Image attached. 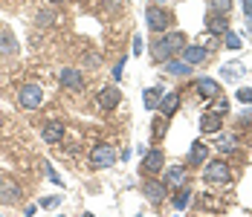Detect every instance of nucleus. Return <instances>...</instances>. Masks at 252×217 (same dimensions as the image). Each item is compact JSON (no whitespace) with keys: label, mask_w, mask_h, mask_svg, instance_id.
Wrapping results in <instances>:
<instances>
[{"label":"nucleus","mask_w":252,"mask_h":217,"mask_svg":"<svg viewBox=\"0 0 252 217\" xmlns=\"http://www.w3.org/2000/svg\"><path fill=\"white\" fill-rule=\"evenodd\" d=\"M154 3H157V6H162V3H165V0H154Z\"/></svg>","instance_id":"e433bc0d"},{"label":"nucleus","mask_w":252,"mask_h":217,"mask_svg":"<svg viewBox=\"0 0 252 217\" xmlns=\"http://www.w3.org/2000/svg\"><path fill=\"white\" fill-rule=\"evenodd\" d=\"M189 200H191V191H189V188H177V197H174V209H177V212H183V209L189 206Z\"/></svg>","instance_id":"5701e85b"},{"label":"nucleus","mask_w":252,"mask_h":217,"mask_svg":"<svg viewBox=\"0 0 252 217\" xmlns=\"http://www.w3.org/2000/svg\"><path fill=\"white\" fill-rule=\"evenodd\" d=\"M206 156H209L206 142H194V145H191V151H189V165H203V162H206Z\"/></svg>","instance_id":"412c9836"},{"label":"nucleus","mask_w":252,"mask_h":217,"mask_svg":"<svg viewBox=\"0 0 252 217\" xmlns=\"http://www.w3.org/2000/svg\"><path fill=\"white\" fill-rule=\"evenodd\" d=\"M218 148H220V151H235V148H238V139L229 136V133H223V136L218 139Z\"/></svg>","instance_id":"bb28decb"},{"label":"nucleus","mask_w":252,"mask_h":217,"mask_svg":"<svg viewBox=\"0 0 252 217\" xmlns=\"http://www.w3.org/2000/svg\"><path fill=\"white\" fill-rule=\"evenodd\" d=\"M212 113H218V116H226V113H229V101L218 96V101H215V110H212Z\"/></svg>","instance_id":"7c9ffc66"},{"label":"nucleus","mask_w":252,"mask_h":217,"mask_svg":"<svg viewBox=\"0 0 252 217\" xmlns=\"http://www.w3.org/2000/svg\"><path fill=\"white\" fill-rule=\"evenodd\" d=\"M194 87H197V93H200L203 98H218L220 96V81H218V78L200 75V78L194 81Z\"/></svg>","instance_id":"4468645a"},{"label":"nucleus","mask_w":252,"mask_h":217,"mask_svg":"<svg viewBox=\"0 0 252 217\" xmlns=\"http://www.w3.org/2000/svg\"><path fill=\"white\" fill-rule=\"evenodd\" d=\"M244 3V12H247V18H252V0H241Z\"/></svg>","instance_id":"c9c22d12"},{"label":"nucleus","mask_w":252,"mask_h":217,"mask_svg":"<svg viewBox=\"0 0 252 217\" xmlns=\"http://www.w3.org/2000/svg\"><path fill=\"white\" fill-rule=\"evenodd\" d=\"M35 24H38V26H52V24H55V12H50V9H41V12L35 15Z\"/></svg>","instance_id":"393cba45"},{"label":"nucleus","mask_w":252,"mask_h":217,"mask_svg":"<svg viewBox=\"0 0 252 217\" xmlns=\"http://www.w3.org/2000/svg\"><path fill=\"white\" fill-rule=\"evenodd\" d=\"M64 133H67V127H64V122H47L44 127H41V139L47 145H58L64 139Z\"/></svg>","instance_id":"9b49d317"},{"label":"nucleus","mask_w":252,"mask_h":217,"mask_svg":"<svg viewBox=\"0 0 252 217\" xmlns=\"http://www.w3.org/2000/svg\"><path fill=\"white\" fill-rule=\"evenodd\" d=\"M38 206H41V209H58V206H61V197H58V194H52V197H41Z\"/></svg>","instance_id":"cd10ccee"},{"label":"nucleus","mask_w":252,"mask_h":217,"mask_svg":"<svg viewBox=\"0 0 252 217\" xmlns=\"http://www.w3.org/2000/svg\"><path fill=\"white\" fill-rule=\"evenodd\" d=\"M235 96H238V101H244V104H252V87H241Z\"/></svg>","instance_id":"2f4dec72"},{"label":"nucleus","mask_w":252,"mask_h":217,"mask_svg":"<svg viewBox=\"0 0 252 217\" xmlns=\"http://www.w3.org/2000/svg\"><path fill=\"white\" fill-rule=\"evenodd\" d=\"M119 101H122V90L119 87H101L99 96H96V104H99L101 110H116Z\"/></svg>","instance_id":"1a4fd4ad"},{"label":"nucleus","mask_w":252,"mask_h":217,"mask_svg":"<svg viewBox=\"0 0 252 217\" xmlns=\"http://www.w3.org/2000/svg\"><path fill=\"white\" fill-rule=\"evenodd\" d=\"M142 194H145V200H148L151 206H162L165 197H168V186H165L162 180H145V183H142Z\"/></svg>","instance_id":"423d86ee"},{"label":"nucleus","mask_w":252,"mask_h":217,"mask_svg":"<svg viewBox=\"0 0 252 217\" xmlns=\"http://www.w3.org/2000/svg\"><path fill=\"white\" fill-rule=\"evenodd\" d=\"M223 78H238V75H241V67H223Z\"/></svg>","instance_id":"473e14b6"},{"label":"nucleus","mask_w":252,"mask_h":217,"mask_svg":"<svg viewBox=\"0 0 252 217\" xmlns=\"http://www.w3.org/2000/svg\"><path fill=\"white\" fill-rule=\"evenodd\" d=\"M116 148L113 145H93V151L87 154V162H90V168L93 171H101V168H110V165H116Z\"/></svg>","instance_id":"7ed1b4c3"},{"label":"nucleus","mask_w":252,"mask_h":217,"mask_svg":"<svg viewBox=\"0 0 252 217\" xmlns=\"http://www.w3.org/2000/svg\"><path fill=\"white\" fill-rule=\"evenodd\" d=\"M18 52V41H15V35H12V29H0V55H15Z\"/></svg>","instance_id":"a211bd4d"},{"label":"nucleus","mask_w":252,"mask_h":217,"mask_svg":"<svg viewBox=\"0 0 252 217\" xmlns=\"http://www.w3.org/2000/svg\"><path fill=\"white\" fill-rule=\"evenodd\" d=\"M151 130H154V136H157V139H162V136H165V130H168V116H162V119L157 116L154 124H151Z\"/></svg>","instance_id":"b1692460"},{"label":"nucleus","mask_w":252,"mask_h":217,"mask_svg":"<svg viewBox=\"0 0 252 217\" xmlns=\"http://www.w3.org/2000/svg\"><path fill=\"white\" fill-rule=\"evenodd\" d=\"M145 24H148V29H151V32H157V35H165V32L171 29V24H174V15H171L165 6H157V3H151V6H148V12H145Z\"/></svg>","instance_id":"f03ea898"},{"label":"nucleus","mask_w":252,"mask_h":217,"mask_svg":"<svg viewBox=\"0 0 252 217\" xmlns=\"http://www.w3.org/2000/svg\"><path fill=\"white\" fill-rule=\"evenodd\" d=\"M18 101H21V107L24 110H35V107H41V101H44V87L41 84H24L21 90H18Z\"/></svg>","instance_id":"20e7f679"},{"label":"nucleus","mask_w":252,"mask_h":217,"mask_svg":"<svg viewBox=\"0 0 252 217\" xmlns=\"http://www.w3.org/2000/svg\"><path fill=\"white\" fill-rule=\"evenodd\" d=\"M99 64H101V55H99V52H87V55H84V67H90V70H96Z\"/></svg>","instance_id":"c756f323"},{"label":"nucleus","mask_w":252,"mask_h":217,"mask_svg":"<svg viewBox=\"0 0 252 217\" xmlns=\"http://www.w3.org/2000/svg\"><path fill=\"white\" fill-rule=\"evenodd\" d=\"M162 165H165L162 148H148L145 156H142V171H145L148 177H157V174H162Z\"/></svg>","instance_id":"0eeeda50"},{"label":"nucleus","mask_w":252,"mask_h":217,"mask_svg":"<svg viewBox=\"0 0 252 217\" xmlns=\"http://www.w3.org/2000/svg\"><path fill=\"white\" fill-rule=\"evenodd\" d=\"M200 130L203 133H220L223 130V116H218V113H206L200 119Z\"/></svg>","instance_id":"f3484780"},{"label":"nucleus","mask_w":252,"mask_h":217,"mask_svg":"<svg viewBox=\"0 0 252 217\" xmlns=\"http://www.w3.org/2000/svg\"><path fill=\"white\" fill-rule=\"evenodd\" d=\"M47 3H64V0H47Z\"/></svg>","instance_id":"4c0bfd02"},{"label":"nucleus","mask_w":252,"mask_h":217,"mask_svg":"<svg viewBox=\"0 0 252 217\" xmlns=\"http://www.w3.org/2000/svg\"><path fill=\"white\" fill-rule=\"evenodd\" d=\"M186 180H189L186 165H171V168L165 171V177H162V183H165L168 188H186Z\"/></svg>","instance_id":"ddd939ff"},{"label":"nucleus","mask_w":252,"mask_h":217,"mask_svg":"<svg viewBox=\"0 0 252 217\" xmlns=\"http://www.w3.org/2000/svg\"><path fill=\"white\" fill-rule=\"evenodd\" d=\"M142 49H145L142 38H139V35H133V55H142Z\"/></svg>","instance_id":"72a5a7b5"},{"label":"nucleus","mask_w":252,"mask_h":217,"mask_svg":"<svg viewBox=\"0 0 252 217\" xmlns=\"http://www.w3.org/2000/svg\"><path fill=\"white\" fill-rule=\"evenodd\" d=\"M58 81H61V87H67V90H81V87H84V75H81L76 67H64V70L58 72Z\"/></svg>","instance_id":"f8f14e48"},{"label":"nucleus","mask_w":252,"mask_h":217,"mask_svg":"<svg viewBox=\"0 0 252 217\" xmlns=\"http://www.w3.org/2000/svg\"><path fill=\"white\" fill-rule=\"evenodd\" d=\"M209 9H212V15H232L235 0H209Z\"/></svg>","instance_id":"4be33fe9"},{"label":"nucleus","mask_w":252,"mask_h":217,"mask_svg":"<svg viewBox=\"0 0 252 217\" xmlns=\"http://www.w3.org/2000/svg\"><path fill=\"white\" fill-rule=\"evenodd\" d=\"M203 180H206V183H229V180H232L229 162H223V159H212V162L203 168Z\"/></svg>","instance_id":"39448f33"},{"label":"nucleus","mask_w":252,"mask_h":217,"mask_svg":"<svg viewBox=\"0 0 252 217\" xmlns=\"http://www.w3.org/2000/svg\"><path fill=\"white\" fill-rule=\"evenodd\" d=\"M183 49H186V35L183 32H165V35H157V41H151V58L165 64L168 58H174Z\"/></svg>","instance_id":"f257e3e1"},{"label":"nucleus","mask_w":252,"mask_h":217,"mask_svg":"<svg viewBox=\"0 0 252 217\" xmlns=\"http://www.w3.org/2000/svg\"><path fill=\"white\" fill-rule=\"evenodd\" d=\"M183 61H186L189 67L206 64V61H209V47H200V44H186V49H183Z\"/></svg>","instance_id":"9d476101"},{"label":"nucleus","mask_w":252,"mask_h":217,"mask_svg":"<svg viewBox=\"0 0 252 217\" xmlns=\"http://www.w3.org/2000/svg\"><path fill=\"white\" fill-rule=\"evenodd\" d=\"M21 197H24V188L15 180H0V203L15 206V203H21Z\"/></svg>","instance_id":"6e6552de"},{"label":"nucleus","mask_w":252,"mask_h":217,"mask_svg":"<svg viewBox=\"0 0 252 217\" xmlns=\"http://www.w3.org/2000/svg\"><path fill=\"white\" fill-rule=\"evenodd\" d=\"M206 32H209V35H226L229 18L226 15H212V18H206Z\"/></svg>","instance_id":"2eb2a0df"},{"label":"nucleus","mask_w":252,"mask_h":217,"mask_svg":"<svg viewBox=\"0 0 252 217\" xmlns=\"http://www.w3.org/2000/svg\"><path fill=\"white\" fill-rule=\"evenodd\" d=\"M157 110H162V116H174L177 110H180V93H177V90H171V93H165Z\"/></svg>","instance_id":"dca6fc26"},{"label":"nucleus","mask_w":252,"mask_h":217,"mask_svg":"<svg viewBox=\"0 0 252 217\" xmlns=\"http://www.w3.org/2000/svg\"><path fill=\"white\" fill-rule=\"evenodd\" d=\"M136 217H142V215H136Z\"/></svg>","instance_id":"ea45409f"},{"label":"nucleus","mask_w":252,"mask_h":217,"mask_svg":"<svg viewBox=\"0 0 252 217\" xmlns=\"http://www.w3.org/2000/svg\"><path fill=\"white\" fill-rule=\"evenodd\" d=\"M84 217H93V215H84Z\"/></svg>","instance_id":"58836bf2"},{"label":"nucleus","mask_w":252,"mask_h":217,"mask_svg":"<svg viewBox=\"0 0 252 217\" xmlns=\"http://www.w3.org/2000/svg\"><path fill=\"white\" fill-rule=\"evenodd\" d=\"M162 67H165V72H171V75H177V78H186V75L191 72V67H189L183 58H168Z\"/></svg>","instance_id":"6ab92c4d"},{"label":"nucleus","mask_w":252,"mask_h":217,"mask_svg":"<svg viewBox=\"0 0 252 217\" xmlns=\"http://www.w3.org/2000/svg\"><path fill=\"white\" fill-rule=\"evenodd\" d=\"M44 174H47V180L50 183H55V186H64V180L55 174V168H52V162H44Z\"/></svg>","instance_id":"c85d7f7f"},{"label":"nucleus","mask_w":252,"mask_h":217,"mask_svg":"<svg viewBox=\"0 0 252 217\" xmlns=\"http://www.w3.org/2000/svg\"><path fill=\"white\" fill-rule=\"evenodd\" d=\"M162 87H145V93H142V98H145V110H157L159 107V101H162Z\"/></svg>","instance_id":"aec40b11"},{"label":"nucleus","mask_w":252,"mask_h":217,"mask_svg":"<svg viewBox=\"0 0 252 217\" xmlns=\"http://www.w3.org/2000/svg\"><path fill=\"white\" fill-rule=\"evenodd\" d=\"M122 64H125V61H119V64H116V67H113V78H116V81H119V78H122V70H125V67H122Z\"/></svg>","instance_id":"f704fd0d"},{"label":"nucleus","mask_w":252,"mask_h":217,"mask_svg":"<svg viewBox=\"0 0 252 217\" xmlns=\"http://www.w3.org/2000/svg\"><path fill=\"white\" fill-rule=\"evenodd\" d=\"M223 44H226V49H235V52L244 47V41H241V38H238V35L232 32V29H229L226 35H223Z\"/></svg>","instance_id":"a878e982"}]
</instances>
